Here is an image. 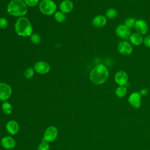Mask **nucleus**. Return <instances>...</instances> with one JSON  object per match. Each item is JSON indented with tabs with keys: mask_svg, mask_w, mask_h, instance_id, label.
<instances>
[{
	"mask_svg": "<svg viewBox=\"0 0 150 150\" xmlns=\"http://www.w3.org/2000/svg\"><path fill=\"white\" fill-rule=\"evenodd\" d=\"M74 8L73 3L70 0H63L61 2L59 5V9L61 12L64 13L70 12Z\"/></svg>",
	"mask_w": 150,
	"mask_h": 150,
	"instance_id": "15",
	"label": "nucleus"
},
{
	"mask_svg": "<svg viewBox=\"0 0 150 150\" xmlns=\"http://www.w3.org/2000/svg\"><path fill=\"white\" fill-rule=\"evenodd\" d=\"M1 145L4 149L9 150L15 147L16 141L13 137L11 136H5L1 139Z\"/></svg>",
	"mask_w": 150,
	"mask_h": 150,
	"instance_id": "12",
	"label": "nucleus"
},
{
	"mask_svg": "<svg viewBox=\"0 0 150 150\" xmlns=\"http://www.w3.org/2000/svg\"><path fill=\"white\" fill-rule=\"evenodd\" d=\"M24 2L27 6L29 7H33L38 4L39 0H24Z\"/></svg>",
	"mask_w": 150,
	"mask_h": 150,
	"instance_id": "27",
	"label": "nucleus"
},
{
	"mask_svg": "<svg viewBox=\"0 0 150 150\" xmlns=\"http://www.w3.org/2000/svg\"><path fill=\"white\" fill-rule=\"evenodd\" d=\"M117 15H118L117 11L113 8H110L108 9L105 12L106 17L110 19L115 18L117 16Z\"/></svg>",
	"mask_w": 150,
	"mask_h": 150,
	"instance_id": "21",
	"label": "nucleus"
},
{
	"mask_svg": "<svg viewBox=\"0 0 150 150\" xmlns=\"http://www.w3.org/2000/svg\"><path fill=\"white\" fill-rule=\"evenodd\" d=\"M108 76V70L105 66L103 64H99L91 71L89 77L93 84L100 85L106 81Z\"/></svg>",
	"mask_w": 150,
	"mask_h": 150,
	"instance_id": "1",
	"label": "nucleus"
},
{
	"mask_svg": "<svg viewBox=\"0 0 150 150\" xmlns=\"http://www.w3.org/2000/svg\"><path fill=\"white\" fill-rule=\"evenodd\" d=\"M12 95V88L7 83H0V101H6Z\"/></svg>",
	"mask_w": 150,
	"mask_h": 150,
	"instance_id": "6",
	"label": "nucleus"
},
{
	"mask_svg": "<svg viewBox=\"0 0 150 150\" xmlns=\"http://www.w3.org/2000/svg\"><path fill=\"white\" fill-rule=\"evenodd\" d=\"M128 80L127 73L123 70L117 71L114 76V80L119 86H124L127 84Z\"/></svg>",
	"mask_w": 150,
	"mask_h": 150,
	"instance_id": "10",
	"label": "nucleus"
},
{
	"mask_svg": "<svg viewBox=\"0 0 150 150\" xmlns=\"http://www.w3.org/2000/svg\"><path fill=\"white\" fill-rule=\"evenodd\" d=\"M58 134L57 128L55 126L51 125L45 131L42 141H45L47 142H53L57 138Z\"/></svg>",
	"mask_w": 150,
	"mask_h": 150,
	"instance_id": "5",
	"label": "nucleus"
},
{
	"mask_svg": "<svg viewBox=\"0 0 150 150\" xmlns=\"http://www.w3.org/2000/svg\"><path fill=\"white\" fill-rule=\"evenodd\" d=\"M54 18L55 20L59 23H62V22H64L66 19V16L65 13L61 12L60 11H56L54 13Z\"/></svg>",
	"mask_w": 150,
	"mask_h": 150,
	"instance_id": "19",
	"label": "nucleus"
},
{
	"mask_svg": "<svg viewBox=\"0 0 150 150\" xmlns=\"http://www.w3.org/2000/svg\"><path fill=\"white\" fill-rule=\"evenodd\" d=\"M135 29H136L137 33L140 35H145L146 33L148 27L146 22L143 19H139L135 22Z\"/></svg>",
	"mask_w": 150,
	"mask_h": 150,
	"instance_id": "14",
	"label": "nucleus"
},
{
	"mask_svg": "<svg viewBox=\"0 0 150 150\" xmlns=\"http://www.w3.org/2000/svg\"><path fill=\"white\" fill-rule=\"evenodd\" d=\"M2 112L6 115H9L12 112L13 107L11 103L8 101H4L1 106Z\"/></svg>",
	"mask_w": 150,
	"mask_h": 150,
	"instance_id": "18",
	"label": "nucleus"
},
{
	"mask_svg": "<svg viewBox=\"0 0 150 150\" xmlns=\"http://www.w3.org/2000/svg\"><path fill=\"white\" fill-rule=\"evenodd\" d=\"M33 69L38 73L45 74H47L50 71V67L47 62L44 61H39L34 64Z\"/></svg>",
	"mask_w": 150,
	"mask_h": 150,
	"instance_id": "9",
	"label": "nucleus"
},
{
	"mask_svg": "<svg viewBox=\"0 0 150 150\" xmlns=\"http://www.w3.org/2000/svg\"><path fill=\"white\" fill-rule=\"evenodd\" d=\"M143 42H144V45H145L146 47H150V35L146 36L144 38V39H143Z\"/></svg>",
	"mask_w": 150,
	"mask_h": 150,
	"instance_id": "28",
	"label": "nucleus"
},
{
	"mask_svg": "<svg viewBox=\"0 0 150 150\" xmlns=\"http://www.w3.org/2000/svg\"><path fill=\"white\" fill-rule=\"evenodd\" d=\"M149 93V90L148 88H144L142 89L141 90L139 93L141 96H147L148 94Z\"/></svg>",
	"mask_w": 150,
	"mask_h": 150,
	"instance_id": "29",
	"label": "nucleus"
},
{
	"mask_svg": "<svg viewBox=\"0 0 150 150\" xmlns=\"http://www.w3.org/2000/svg\"><path fill=\"white\" fill-rule=\"evenodd\" d=\"M135 22L136 21H135V19L134 18H127L125 21L124 25L125 26H127V28L130 29V28H132L133 26H135Z\"/></svg>",
	"mask_w": 150,
	"mask_h": 150,
	"instance_id": "24",
	"label": "nucleus"
},
{
	"mask_svg": "<svg viewBox=\"0 0 150 150\" xmlns=\"http://www.w3.org/2000/svg\"><path fill=\"white\" fill-rule=\"evenodd\" d=\"M128 101L134 108H139L141 104V95L138 92H134L129 95Z\"/></svg>",
	"mask_w": 150,
	"mask_h": 150,
	"instance_id": "11",
	"label": "nucleus"
},
{
	"mask_svg": "<svg viewBox=\"0 0 150 150\" xmlns=\"http://www.w3.org/2000/svg\"><path fill=\"white\" fill-rule=\"evenodd\" d=\"M40 12L45 15H51L56 12L57 5L53 0H42L39 6Z\"/></svg>",
	"mask_w": 150,
	"mask_h": 150,
	"instance_id": "4",
	"label": "nucleus"
},
{
	"mask_svg": "<svg viewBox=\"0 0 150 150\" xmlns=\"http://www.w3.org/2000/svg\"><path fill=\"white\" fill-rule=\"evenodd\" d=\"M118 50L120 53L124 56H128L132 52V46L127 41L120 42L117 46Z\"/></svg>",
	"mask_w": 150,
	"mask_h": 150,
	"instance_id": "8",
	"label": "nucleus"
},
{
	"mask_svg": "<svg viewBox=\"0 0 150 150\" xmlns=\"http://www.w3.org/2000/svg\"><path fill=\"white\" fill-rule=\"evenodd\" d=\"M5 128L9 134L14 135L18 132L19 130V125L16 121L11 120L7 122Z\"/></svg>",
	"mask_w": 150,
	"mask_h": 150,
	"instance_id": "13",
	"label": "nucleus"
},
{
	"mask_svg": "<svg viewBox=\"0 0 150 150\" xmlns=\"http://www.w3.org/2000/svg\"><path fill=\"white\" fill-rule=\"evenodd\" d=\"M143 39L144 38H142V35L137 32L131 34L129 38L131 44L135 46L140 45L143 42Z\"/></svg>",
	"mask_w": 150,
	"mask_h": 150,
	"instance_id": "17",
	"label": "nucleus"
},
{
	"mask_svg": "<svg viewBox=\"0 0 150 150\" xmlns=\"http://www.w3.org/2000/svg\"><path fill=\"white\" fill-rule=\"evenodd\" d=\"M107 23L106 18L101 15H98L96 16L92 21L93 25L96 28H103Z\"/></svg>",
	"mask_w": 150,
	"mask_h": 150,
	"instance_id": "16",
	"label": "nucleus"
},
{
	"mask_svg": "<svg viewBox=\"0 0 150 150\" xmlns=\"http://www.w3.org/2000/svg\"><path fill=\"white\" fill-rule=\"evenodd\" d=\"M15 30L18 35L22 37H28L32 33L33 28L30 21L26 17L22 16L16 21Z\"/></svg>",
	"mask_w": 150,
	"mask_h": 150,
	"instance_id": "2",
	"label": "nucleus"
},
{
	"mask_svg": "<svg viewBox=\"0 0 150 150\" xmlns=\"http://www.w3.org/2000/svg\"><path fill=\"white\" fill-rule=\"evenodd\" d=\"M27 6L23 0H11L7 6V12L13 16L22 17L26 14Z\"/></svg>",
	"mask_w": 150,
	"mask_h": 150,
	"instance_id": "3",
	"label": "nucleus"
},
{
	"mask_svg": "<svg viewBox=\"0 0 150 150\" xmlns=\"http://www.w3.org/2000/svg\"><path fill=\"white\" fill-rule=\"evenodd\" d=\"M8 25V20L5 18H0V29H5Z\"/></svg>",
	"mask_w": 150,
	"mask_h": 150,
	"instance_id": "26",
	"label": "nucleus"
},
{
	"mask_svg": "<svg viewBox=\"0 0 150 150\" xmlns=\"http://www.w3.org/2000/svg\"><path fill=\"white\" fill-rule=\"evenodd\" d=\"M34 69L33 67H28L24 71V76L28 79H30L34 75Z\"/></svg>",
	"mask_w": 150,
	"mask_h": 150,
	"instance_id": "23",
	"label": "nucleus"
},
{
	"mask_svg": "<svg viewBox=\"0 0 150 150\" xmlns=\"http://www.w3.org/2000/svg\"><path fill=\"white\" fill-rule=\"evenodd\" d=\"M30 39L32 43L35 45H38L41 41V37L38 33H32L30 36Z\"/></svg>",
	"mask_w": 150,
	"mask_h": 150,
	"instance_id": "22",
	"label": "nucleus"
},
{
	"mask_svg": "<svg viewBox=\"0 0 150 150\" xmlns=\"http://www.w3.org/2000/svg\"><path fill=\"white\" fill-rule=\"evenodd\" d=\"M115 95L119 98L124 97L127 94V88L124 86H118L115 90Z\"/></svg>",
	"mask_w": 150,
	"mask_h": 150,
	"instance_id": "20",
	"label": "nucleus"
},
{
	"mask_svg": "<svg viewBox=\"0 0 150 150\" xmlns=\"http://www.w3.org/2000/svg\"><path fill=\"white\" fill-rule=\"evenodd\" d=\"M115 32L118 37L125 40H128L131 35L130 29L122 24L117 26Z\"/></svg>",
	"mask_w": 150,
	"mask_h": 150,
	"instance_id": "7",
	"label": "nucleus"
},
{
	"mask_svg": "<svg viewBox=\"0 0 150 150\" xmlns=\"http://www.w3.org/2000/svg\"><path fill=\"white\" fill-rule=\"evenodd\" d=\"M50 146L49 142L42 141L38 146V150H49Z\"/></svg>",
	"mask_w": 150,
	"mask_h": 150,
	"instance_id": "25",
	"label": "nucleus"
}]
</instances>
